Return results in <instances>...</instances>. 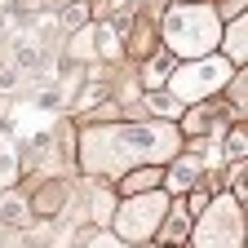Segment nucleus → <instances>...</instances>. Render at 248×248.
Listing matches in <instances>:
<instances>
[{
	"label": "nucleus",
	"instance_id": "1",
	"mask_svg": "<svg viewBox=\"0 0 248 248\" xmlns=\"http://www.w3.org/2000/svg\"><path fill=\"white\" fill-rule=\"evenodd\" d=\"M182 133L169 120H115V124H80V169L89 177H120L142 164H169L182 151Z\"/></svg>",
	"mask_w": 248,
	"mask_h": 248
},
{
	"label": "nucleus",
	"instance_id": "2",
	"mask_svg": "<svg viewBox=\"0 0 248 248\" xmlns=\"http://www.w3.org/2000/svg\"><path fill=\"white\" fill-rule=\"evenodd\" d=\"M217 40H222V18H217L213 5L204 0H177L164 14V49L177 58V62H195V58H208L217 53Z\"/></svg>",
	"mask_w": 248,
	"mask_h": 248
},
{
	"label": "nucleus",
	"instance_id": "3",
	"mask_svg": "<svg viewBox=\"0 0 248 248\" xmlns=\"http://www.w3.org/2000/svg\"><path fill=\"white\" fill-rule=\"evenodd\" d=\"M169 204H173L169 191H146V195L120 200L115 213H111V235H115L124 248H146V244L155 239V231H160Z\"/></svg>",
	"mask_w": 248,
	"mask_h": 248
},
{
	"label": "nucleus",
	"instance_id": "4",
	"mask_svg": "<svg viewBox=\"0 0 248 248\" xmlns=\"http://www.w3.org/2000/svg\"><path fill=\"white\" fill-rule=\"evenodd\" d=\"M186 248H244V204H235L226 191H217L208 208L191 222Z\"/></svg>",
	"mask_w": 248,
	"mask_h": 248
},
{
	"label": "nucleus",
	"instance_id": "5",
	"mask_svg": "<svg viewBox=\"0 0 248 248\" xmlns=\"http://www.w3.org/2000/svg\"><path fill=\"white\" fill-rule=\"evenodd\" d=\"M231 76H235L231 62L208 53V58H195V62H177V71L169 76V93L182 107H195V102L213 98V93H222Z\"/></svg>",
	"mask_w": 248,
	"mask_h": 248
},
{
	"label": "nucleus",
	"instance_id": "6",
	"mask_svg": "<svg viewBox=\"0 0 248 248\" xmlns=\"http://www.w3.org/2000/svg\"><path fill=\"white\" fill-rule=\"evenodd\" d=\"M200 177H204V155H195V151H186V146H182L173 160L164 164V191H169L173 200H182Z\"/></svg>",
	"mask_w": 248,
	"mask_h": 248
},
{
	"label": "nucleus",
	"instance_id": "7",
	"mask_svg": "<svg viewBox=\"0 0 248 248\" xmlns=\"http://www.w3.org/2000/svg\"><path fill=\"white\" fill-rule=\"evenodd\" d=\"M191 222H195V217L182 208V200H173L151 244H155V248H186V239H191Z\"/></svg>",
	"mask_w": 248,
	"mask_h": 248
},
{
	"label": "nucleus",
	"instance_id": "8",
	"mask_svg": "<svg viewBox=\"0 0 248 248\" xmlns=\"http://www.w3.org/2000/svg\"><path fill=\"white\" fill-rule=\"evenodd\" d=\"M146 191H164V169L160 164H142L115 177V195L129 200V195H146Z\"/></svg>",
	"mask_w": 248,
	"mask_h": 248
},
{
	"label": "nucleus",
	"instance_id": "9",
	"mask_svg": "<svg viewBox=\"0 0 248 248\" xmlns=\"http://www.w3.org/2000/svg\"><path fill=\"white\" fill-rule=\"evenodd\" d=\"M67 200H71V182H62V177H49L36 195H27V204H31L36 217H58L67 208Z\"/></svg>",
	"mask_w": 248,
	"mask_h": 248
},
{
	"label": "nucleus",
	"instance_id": "10",
	"mask_svg": "<svg viewBox=\"0 0 248 248\" xmlns=\"http://www.w3.org/2000/svg\"><path fill=\"white\" fill-rule=\"evenodd\" d=\"M0 231H31V204H27V191H0Z\"/></svg>",
	"mask_w": 248,
	"mask_h": 248
},
{
	"label": "nucleus",
	"instance_id": "11",
	"mask_svg": "<svg viewBox=\"0 0 248 248\" xmlns=\"http://www.w3.org/2000/svg\"><path fill=\"white\" fill-rule=\"evenodd\" d=\"M222 58L231 62V67H239L244 71V58H248V22L244 18H235V22H222Z\"/></svg>",
	"mask_w": 248,
	"mask_h": 248
},
{
	"label": "nucleus",
	"instance_id": "12",
	"mask_svg": "<svg viewBox=\"0 0 248 248\" xmlns=\"http://www.w3.org/2000/svg\"><path fill=\"white\" fill-rule=\"evenodd\" d=\"M18 173H22L18 138H14L9 129H0V191H14V186H18Z\"/></svg>",
	"mask_w": 248,
	"mask_h": 248
},
{
	"label": "nucleus",
	"instance_id": "13",
	"mask_svg": "<svg viewBox=\"0 0 248 248\" xmlns=\"http://www.w3.org/2000/svg\"><path fill=\"white\" fill-rule=\"evenodd\" d=\"M173 71H177V58H173L169 49H155L151 62L142 67V84H146V93H151V89H160V84H169Z\"/></svg>",
	"mask_w": 248,
	"mask_h": 248
},
{
	"label": "nucleus",
	"instance_id": "14",
	"mask_svg": "<svg viewBox=\"0 0 248 248\" xmlns=\"http://www.w3.org/2000/svg\"><path fill=\"white\" fill-rule=\"evenodd\" d=\"M115 204H120V195L111 191V186H102V182L89 191V217H93L98 226H111V213H115Z\"/></svg>",
	"mask_w": 248,
	"mask_h": 248
},
{
	"label": "nucleus",
	"instance_id": "15",
	"mask_svg": "<svg viewBox=\"0 0 248 248\" xmlns=\"http://www.w3.org/2000/svg\"><path fill=\"white\" fill-rule=\"evenodd\" d=\"M146 111H151V115H160V120H169V124H173V120H182V111H186V107H182V102L173 98V93H169V89H151V93H146Z\"/></svg>",
	"mask_w": 248,
	"mask_h": 248
},
{
	"label": "nucleus",
	"instance_id": "16",
	"mask_svg": "<svg viewBox=\"0 0 248 248\" xmlns=\"http://www.w3.org/2000/svg\"><path fill=\"white\" fill-rule=\"evenodd\" d=\"M53 22H58L62 31H80V27H89V0H71V5H62V9L53 14Z\"/></svg>",
	"mask_w": 248,
	"mask_h": 248
},
{
	"label": "nucleus",
	"instance_id": "17",
	"mask_svg": "<svg viewBox=\"0 0 248 248\" xmlns=\"http://www.w3.org/2000/svg\"><path fill=\"white\" fill-rule=\"evenodd\" d=\"M93 58H120V36L111 22H93Z\"/></svg>",
	"mask_w": 248,
	"mask_h": 248
},
{
	"label": "nucleus",
	"instance_id": "18",
	"mask_svg": "<svg viewBox=\"0 0 248 248\" xmlns=\"http://www.w3.org/2000/svg\"><path fill=\"white\" fill-rule=\"evenodd\" d=\"M244 151H248V129H244V120H239V124H231V129H226V146H222V155L235 164V160H244Z\"/></svg>",
	"mask_w": 248,
	"mask_h": 248
},
{
	"label": "nucleus",
	"instance_id": "19",
	"mask_svg": "<svg viewBox=\"0 0 248 248\" xmlns=\"http://www.w3.org/2000/svg\"><path fill=\"white\" fill-rule=\"evenodd\" d=\"M226 98H231V107H235L239 120H244V102H248V76H244V71L226 80Z\"/></svg>",
	"mask_w": 248,
	"mask_h": 248
},
{
	"label": "nucleus",
	"instance_id": "20",
	"mask_svg": "<svg viewBox=\"0 0 248 248\" xmlns=\"http://www.w3.org/2000/svg\"><path fill=\"white\" fill-rule=\"evenodd\" d=\"M84 248H124V244H120L111 231H102V235H89V239H84Z\"/></svg>",
	"mask_w": 248,
	"mask_h": 248
},
{
	"label": "nucleus",
	"instance_id": "21",
	"mask_svg": "<svg viewBox=\"0 0 248 248\" xmlns=\"http://www.w3.org/2000/svg\"><path fill=\"white\" fill-rule=\"evenodd\" d=\"M222 22H235V18H244V0H222V14H217Z\"/></svg>",
	"mask_w": 248,
	"mask_h": 248
},
{
	"label": "nucleus",
	"instance_id": "22",
	"mask_svg": "<svg viewBox=\"0 0 248 248\" xmlns=\"http://www.w3.org/2000/svg\"><path fill=\"white\" fill-rule=\"evenodd\" d=\"M18 80H22V76H18L14 67H0V93H14V89H18Z\"/></svg>",
	"mask_w": 248,
	"mask_h": 248
},
{
	"label": "nucleus",
	"instance_id": "23",
	"mask_svg": "<svg viewBox=\"0 0 248 248\" xmlns=\"http://www.w3.org/2000/svg\"><path fill=\"white\" fill-rule=\"evenodd\" d=\"M9 27H14V22H9V14L0 9V36H9Z\"/></svg>",
	"mask_w": 248,
	"mask_h": 248
},
{
	"label": "nucleus",
	"instance_id": "24",
	"mask_svg": "<svg viewBox=\"0 0 248 248\" xmlns=\"http://www.w3.org/2000/svg\"><path fill=\"white\" fill-rule=\"evenodd\" d=\"M5 115H9V107H5V102H0V129H5Z\"/></svg>",
	"mask_w": 248,
	"mask_h": 248
},
{
	"label": "nucleus",
	"instance_id": "25",
	"mask_svg": "<svg viewBox=\"0 0 248 248\" xmlns=\"http://www.w3.org/2000/svg\"><path fill=\"white\" fill-rule=\"evenodd\" d=\"M133 5H142V0H133Z\"/></svg>",
	"mask_w": 248,
	"mask_h": 248
},
{
	"label": "nucleus",
	"instance_id": "26",
	"mask_svg": "<svg viewBox=\"0 0 248 248\" xmlns=\"http://www.w3.org/2000/svg\"><path fill=\"white\" fill-rule=\"evenodd\" d=\"M0 5H5V0H0Z\"/></svg>",
	"mask_w": 248,
	"mask_h": 248
}]
</instances>
